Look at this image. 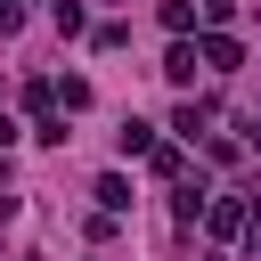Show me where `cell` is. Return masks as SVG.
<instances>
[{"label":"cell","instance_id":"cell-5","mask_svg":"<svg viewBox=\"0 0 261 261\" xmlns=\"http://www.w3.org/2000/svg\"><path fill=\"white\" fill-rule=\"evenodd\" d=\"M8 139H16V122H8V114H0V155H8Z\"/></svg>","mask_w":261,"mask_h":261},{"label":"cell","instance_id":"cell-1","mask_svg":"<svg viewBox=\"0 0 261 261\" xmlns=\"http://www.w3.org/2000/svg\"><path fill=\"white\" fill-rule=\"evenodd\" d=\"M204 220H212V237H237V228H245V196H220Z\"/></svg>","mask_w":261,"mask_h":261},{"label":"cell","instance_id":"cell-2","mask_svg":"<svg viewBox=\"0 0 261 261\" xmlns=\"http://www.w3.org/2000/svg\"><path fill=\"white\" fill-rule=\"evenodd\" d=\"M147 163H155V179H179V171H188V147H179V139H171V147H147Z\"/></svg>","mask_w":261,"mask_h":261},{"label":"cell","instance_id":"cell-3","mask_svg":"<svg viewBox=\"0 0 261 261\" xmlns=\"http://www.w3.org/2000/svg\"><path fill=\"white\" fill-rule=\"evenodd\" d=\"M237 57H245V49H237L228 33H212V41H204V65H220V73H237Z\"/></svg>","mask_w":261,"mask_h":261},{"label":"cell","instance_id":"cell-4","mask_svg":"<svg viewBox=\"0 0 261 261\" xmlns=\"http://www.w3.org/2000/svg\"><path fill=\"white\" fill-rule=\"evenodd\" d=\"M163 82H179V90H188V82H196V49H188V41H179V49H171V57H163Z\"/></svg>","mask_w":261,"mask_h":261}]
</instances>
